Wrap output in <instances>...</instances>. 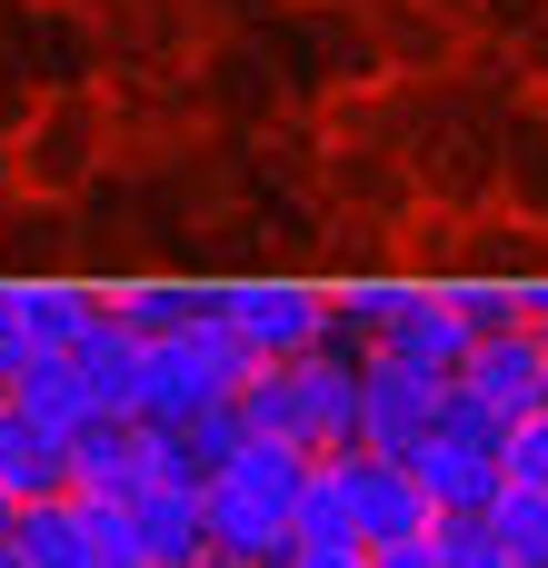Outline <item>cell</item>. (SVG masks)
Wrapping results in <instances>:
<instances>
[{"label": "cell", "instance_id": "1", "mask_svg": "<svg viewBox=\"0 0 548 568\" xmlns=\"http://www.w3.org/2000/svg\"><path fill=\"white\" fill-rule=\"evenodd\" d=\"M240 419H250V439H300L309 459L359 449V359H349V349L260 359V369L240 379Z\"/></svg>", "mask_w": 548, "mask_h": 568}, {"label": "cell", "instance_id": "2", "mask_svg": "<svg viewBox=\"0 0 548 568\" xmlns=\"http://www.w3.org/2000/svg\"><path fill=\"white\" fill-rule=\"evenodd\" d=\"M250 369H260V359L240 349V329L220 320V290H210V310H200L190 329H160V339H150V359H140V419H150V429H190L200 409L240 399Z\"/></svg>", "mask_w": 548, "mask_h": 568}, {"label": "cell", "instance_id": "3", "mask_svg": "<svg viewBox=\"0 0 548 568\" xmlns=\"http://www.w3.org/2000/svg\"><path fill=\"white\" fill-rule=\"evenodd\" d=\"M499 439H509V419H489V409H469L459 389H449V419L409 449V479L429 489V509L439 519H459V509H489L499 489H509V469H499Z\"/></svg>", "mask_w": 548, "mask_h": 568}, {"label": "cell", "instance_id": "4", "mask_svg": "<svg viewBox=\"0 0 548 568\" xmlns=\"http://www.w3.org/2000/svg\"><path fill=\"white\" fill-rule=\"evenodd\" d=\"M369 349H379V359H399V369L459 379V369H469V349H479V329H469L459 290H379V329H369ZM369 349H359V359H369Z\"/></svg>", "mask_w": 548, "mask_h": 568}, {"label": "cell", "instance_id": "5", "mask_svg": "<svg viewBox=\"0 0 548 568\" xmlns=\"http://www.w3.org/2000/svg\"><path fill=\"white\" fill-rule=\"evenodd\" d=\"M220 320L240 329L250 359H309V349H329V300L300 290V280H240V290H220Z\"/></svg>", "mask_w": 548, "mask_h": 568}, {"label": "cell", "instance_id": "6", "mask_svg": "<svg viewBox=\"0 0 548 568\" xmlns=\"http://www.w3.org/2000/svg\"><path fill=\"white\" fill-rule=\"evenodd\" d=\"M449 419V379H429V369H399V359H359V449H379V459H409L429 429Z\"/></svg>", "mask_w": 548, "mask_h": 568}, {"label": "cell", "instance_id": "7", "mask_svg": "<svg viewBox=\"0 0 548 568\" xmlns=\"http://www.w3.org/2000/svg\"><path fill=\"white\" fill-rule=\"evenodd\" d=\"M90 320H100V300H90V290H50V280L0 290V379H20L30 359H70Z\"/></svg>", "mask_w": 548, "mask_h": 568}, {"label": "cell", "instance_id": "8", "mask_svg": "<svg viewBox=\"0 0 548 568\" xmlns=\"http://www.w3.org/2000/svg\"><path fill=\"white\" fill-rule=\"evenodd\" d=\"M339 479H349V529L359 549H389V539H419L439 509L429 489L409 479V459H379V449H339Z\"/></svg>", "mask_w": 548, "mask_h": 568}, {"label": "cell", "instance_id": "9", "mask_svg": "<svg viewBox=\"0 0 548 568\" xmlns=\"http://www.w3.org/2000/svg\"><path fill=\"white\" fill-rule=\"evenodd\" d=\"M200 519H210V559H240V568H290L300 549V519L240 479H200Z\"/></svg>", "mask_w": 548, "mask_h": 568}, {"label": "cell", "instance_id": "10", "mask_svg": "<svg viewBox=\"0 0 548 568\" xmlns=\"http://www.w3.org/2000/svg\"><path fill=\"white\" fill-rule=\"evenodd\" d=\"M469 409H489V419H529L548 409V339L539 329H499V339H479L469 349V369L449 379Z\"/></svg>", "mask_w": 548, "mask_h": 568}, {"label": "cell", "instance_id": "11", "mask_svg": "<svg viewBox=\"0 0 548 568\" xmlns=\"http://www.w3.org/2000/svg\"><path fill=\"white\" fill-rule=\"evenodd\" d=\"M140 519V568H210V519H200V479H160L130 499Z\"/></svg>", "mask_w": 548, "mask_h": 568}, {"label": "cell", "instance_id": "12", "mask_svg": "<svg viewBox=\"0 0 548 568\" xmlns=\"http://www.w3.org/2000/svg\"><path fill=\"white\" fill-rule=\"evenodd\" d=\"M70 359H80V379H90L100 419H140V359H150V339H140L110 300H100V320L80 329V349H70Z\"/></svg>", "mask_w": 548, "mask_h": 568}, {"label": "cell", "instance_id": "13", "mask_svg": "<svg viewBox=\"0 0 548 568\" xmlns=\"http://www.w3.org/2000/svg\"><path fill=\"white\" fill-rule=\"evenodd\" d=\"M0 489H10L20 509L70 489V439H60V429H40V419H30V409H10V399H0Z\"/></svg>", "mask_w": 548, "mask_h": 568}, {"label": "cell", "instance_id": "14", "mask_svg": "<svg viewBox=\"0 0 548 568\" xmlns=\"http://www.w3.org/2000/svg\"><path fill=\"white\" fill-rule=\"evenodd\" d=\"M10 409H30V419H40V429H60V439H80V429L100 419V399H90L80 359H30V369L10 379Z\"/></svg>", "mask_w": 548, "mask_h": 568}, {"label": "cell", "instance_id": "15", "mask_svg": "<svg viewBox=\"0 0 548 568\" xmlns=\"http://www.w3.org/2000/svg\"><path fill=\"white\" fill-rule=\"evenodd\" d=\"M10 549L30 568H90V529H80V499L60 489V499H30L20 519H10Z\"/></svg>", "mask_w": 548, "mask_h": 568}, {"label": "cell", "instance_id": "16", "mask_svg": "<svg viewBox=\"0 0 548 568\" xmlns=\"http://www.w3.org/2000/svg\"><path fill=\"white\" fill-rule=\"evenodd\" d=\"M300 549H359L349 529V479H339V449L309 459V489H300Z\"/></svg>", "mask_w": 548, "mask_h": 568}, {"label": "cell", "instance_id": "17", "mask_svg": "<svg viewBox=\"0 0 548 568\" xmlns=\"http://www.w3.org/2000/svg\"><path fill=\"white\" fill-rule=\"evenodd\" d=\"M489 529H499L509 568H548V489H499L489 499Z\"/></svg>", "mask_w": 548, "mask_h": 568}, {"label": "cell", "instance_id": "18", "mask_svg": "<svg viewBox=\"0 0 548 568\" xmlns=\"http://www.w3.org/2000/svg\"><path fill=\"white\" fill-rule=\"evenodd\" d=\"M429 539H439V568H509V549H499V529H489V509H459V519H429Z\"/></svg>", "mask_w": 548, "mask_h": 568}, {"label": "cell", "instance_id": "19", "mask_svg": "<svg viewBox=\"0 0 548 568\" xmlns=\"http://www.w3.org/2000/svg\"><path fill=\"white\" fill-rule=\"evenodd\" d=\"M499 469H509V489H548V409L509 419V439H499Z\"/></svg>", "mask_w": 548, "mask_h": 568}, {"label": "cell", "instance_id": "20", "mask_svg": "<svg viewBox=\"0 0 548 568\" xmlns=\"http://www.w3.org/2000/svg\"><path fill=\"white\" fill-rule=\"evenodd\" d=\"M369 568H439V539L419 529V539H389V549H369Z\"/></svg>", "mask_w": 548, "mask_h": 568}, {"label": "cell", "instance_id": "21", "mask_svg": "<svg viewBox=\"0 0 548 568\" xmlns=\"http://www.w3.org/2000/svg\"><path fill=\"white\" fill-rule=\"evenodd\" d=\"M290 568H369V549H290Z\"/></svg>", "mask_w": 548, "mask_h": 568}, {"label": "cell", "instance_id": "22", "mask_svg": "<svg viewBox=\"0 0 548 568\" xmlns=\"http://www.w3.org/2000/svg\"><path fill=\"white\" fill-rule=\"evenodd\" d=\"M529 329H539V339H548V290H529Z\"/></svg>", "mask_w": 548, "mask_h": 568}, {"label": "cell", "instance_id": "23", "mask_svg": "<svg viewBox=\"0 0 548 568\" xmlns=\"http://www.w3.org/2000/svg\"><path fill=\"white\" fill-rule=\"evenodd\" d=\"M10 519H20V499H10V489H0V549H10Z\"/></svg>", "mask_w": 548, "mask_h": 568}, {"label": "cell", "instance_id": "24", "mask_svg": "<svg viewBox=\"0 0 548 568\" xmlns=\"http://www.w3.org/2000/svg\"><path fill=\"white\" fill-rule=\"evenodd\" d=\"M0 568H30V559H20V549H0Z\"/></svg>", "mask_w": 548, "mask_h": 568}, {"label": "cell", "instance_id": "25", "mask_svg": "<svg viewBox=\"0 0 548 568\" xmlns=\"http://www.w3.org/2000/svg\"><path fill=\"white\" fill-rule=\"evenodd\" d=\"M0 399H10V379H0Z\"/></svg>", "mask_w": 548, "mask_h": 568}]
</instances>
